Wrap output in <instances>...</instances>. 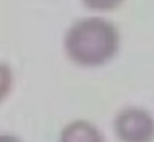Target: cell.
<instances>
[{
	"instance_id": "1",
	"label": "cell",
	"mask_w": 154,
	"mask_h": 142,
	"mask_svg": "<svg viewBox=\"0 0 154 142\" xmlns=\"http://www.w3.org/2000/svg\"><path fill=\"white\" fill-rule=\"evenodd\" d=\"M63 48L75 65L96 68L114 58L119 50V33L108 20L88 17L71 23L65 33Z\"/></svg>"
},
{
	"instance_id": "2",
	"label": "cell",
	"mask_w": 154,
	"mask_h": 142,
	"mask_svg": "<svg viewBox=\"0 0 154 142\" xmlns=\"http://www.w3.org/2000/svg\"><path fill=\"white\" fill-rule=\"evenodd\" d=\"M114 132L121 142H152L154 119L143 107H126L114 117Z\"/></svg>"
},
{
	"instance_id": "3",
	"label": "cell",
	"mask_w": 154,
	"mask_h": 142,
	"mask_svg": "<svg viewBox=\"0 0 154 142\" xmlns=\"http://www.w3.org/2000/svg\"><path fill=\"white\" fill-rule=\"evenodd\" d=\"M58 142H104V139L94 124L85 119H76L61 129Z\"/></svg>"
},
{
	"instance_id": "4",
	"label": "cell",
	"mask_w": 154,
	"mask_h": 142,
	"mask_svg": "<svg viewBox=\"0 0 154 142\" xmlns=\"http://www.w3.org/2000/svg\"><path fill=\"white\" fill-rule=\"evenodd\" d=\"M14 86V71L8 63L0 61V104L7 99Z\"/></svg>"
},
{
	"instance_id": "5",
	"label": "cell",
	"mask_w": 154,
	"mask_h": 142,
	"mask_svg": "<svg viewBox=\"0 0 154 142\" xmlns=\"http://www.w3.org/2000/svg\"><path fill=\"white\" fill-rule=\"evenodd\" d=\"M85 7L90 10H98V12H109L114 10L123 3V0H83Z\"/></svg>"
},
{
	"instance_id": "6",
	"label": "cell",
	"mask_w": 154,
	"mask_h": 142,
	"mask_svg": "<svg viewBox=\"0 0 154 142\" xmlns=\"http://www.w3.org/2000/svg\"><path fill=\"white\" fill-rule=\"evenodd\" d=\"M0 142H22V140L14 134H0Z\"/></svg>"
}]
</instances>
